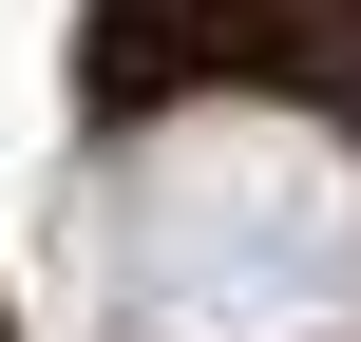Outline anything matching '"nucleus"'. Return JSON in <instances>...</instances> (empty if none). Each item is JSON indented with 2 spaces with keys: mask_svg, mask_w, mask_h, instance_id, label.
<instances>
[{
  "mask_svg": "<svg viewBox=\"0 0 361 342\" xmlns=\"http://www.w3.org/2000/svg\"><path fill=\"white\" fill-rule=\"evenodd\" d=\"M114 342H361V152L286 95L152 114L95 190Z\"/></svg>",
  "mask_w": 361,
  "mask_h": 342,
  "instance_id": "nucleus-1",
  "label": "nucleus"
}]
</instances>
